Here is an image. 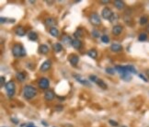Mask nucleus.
<instances>
[{
  "label": "nucleus",
  "instance_id": "obj_5",
  "mask_svg": "<svg viewBox=\"0 0 149 127\" xmlns=\"http://www.w3.org/2000/svg\"><path fill=\"white\" fill-rule=\"evenodd\" d=\"M112 15H113L112 11H111L110 8H108V7H105V8L102 10V13H101L102 18H104L105 19H109V20H110V18H111Z\"/></svg>",
  "mask_w": 149,
  "mask_h": 127
},
{
  "label": "nucleus",
  "instance_id": "obj_42",
  "mask_svg": "<svg viewBox=\"0 0 149 127\" xmlns=\"http://www.w3.org/2000/svg\"><path fill=\"white\" fill-rule=\"evenodd\" d=\"M26 127H36V126H34V124H27V126Z\"/></svg>",
  "mask_w": 149,
  "mask_h": 127
},
{
  "label": "nucleus",
  "instance_id": "obj_43",
  "mask_svg": "<svg viewBox=\"0 0 149 127\" xmlns=\"http://www.w3.org/2000/svg\"><path fill=\"white\" fill-rule=\"evenodd\" d=\"M146 30H147V31L149 32V24L147 25V26H146Z\"/></svg>",
  "mask_w": 149,
  "mask_h": 127
},
{
  "label": "nucleus",
  "instance_id": "obj_3",
  "mask_svg": "<svg viewBox=\"0 0 149 127\" xmlns=\"http://www.w3.org/2000/svg\"><path fill=\"white\" fill-rule=\"evenodd\" d=\"M15 83L13 81H9L6 84V88L7 90V96L9 98H12L15 94Z\"/></svg>",
  "mask_w": 149,
  "mask_h": 127
},
{
  "label": "nucleus",
  "instance_id": "obj_33",
  "mask_svg": "<svg viewBox=\"0 0 149 127\" xmlns=\"http://www.w3.org/2000/svg\"><path fill=\"white\" fill-rule=\"evenodd\" d=\"M118 19V15L117 14H113L112 16H111V18H110V22H114V21H116Z\"/></svg>",
  "mask_w": 149,
  "mask_h": 127
},
{
  "label": "nucleus",
  "instance_id": "obj_18",
  "mask_svg": "<svg viewBox=\"0 0 149 127\" xmlns=\"http://www.w3.org/2000/svg\"><path fill=\"white\" fill-rule=\"evenodd\" d=\"M115 69L116 71H118L121 75L122 74H124V73H127V69H126V66H122V65H116L115 66Z\"/></svg>",
  "mask_w": 149,
  "mask_h": 127
},
{
  "label": "nucleus",
  "instance_id": "obj_19",
  "mask_svg": "<svg viewBox=\"0 0 149 127\" xmlns=\"http://www.w3.org/2000/svg\"><path fill=\"white\" fill-rule=\"evenodd\" d=\"M49 32H50V34H51L52 36H53V37H58V36H59V34H60V32H59V30H58V29H56L55 27L51 28Z\"/></svg>",
  "mask_w": 149,
  "mask_h": 127
},
{
  "label": "nucleus",
  "instance_id": "obj_6",
  "mask_svg": "<svg viewBox=\"0 0 149 127\" xmlns=\"http://www.w3.org/2000/svg\"><path fill=\"white\" fill-rule=\"evenodd\" d=\"M49 86H50V83H49V80L47 78H41L39 80V87L41 88H43V89H46V88H49Z\"/></svg>",
  "mask_w": 149,
  "mask_h": 127
},
{
  "label": "nucleus",
  "instance_id": "obj_34",
  "mask_svg": "<svg viewBox=\"0 0 149 127\" xmlns=\"http://www.w3.org/2000/svg\"><path fill=\"white\" fill-rule=\"evenodd\" d=\"M106 73L110 74V75H113V74H114V69L110 68V67H107V68H106Z\"/></svg>",
  "mask_w": 149,
  "mask_h": 127
},
{
  "label": "nucleus",
  "instance_id": "obj_4",
  "mask_svg": "<svg viewBox=\"0 0 149 127\" xmlns=\"http://www.w3.org/2000/svg\"><path fill=\"white\" fill-rule=\"evenodd\" d=\"M89 21L94 26H99L101 23L100 18H99V16L98 15L97 13H92L91 15L89 16Z\"/></svg>",
  "mask_w": 149,
  "mask_h": 127
},
{
  "label": "nucleus",
  "instance_id": "obj_28",
  "mask_svg": "<svg viewBox=\"0 0 149 127\" xmlns=\"http://www.w3.org/2000/svg\"><path fill=\"white\" fill-rule=\"evenodd\" d=\"M126 69H127L128 72H131L133 74H137V71L133 65H126Z\"/></svg>",
  "mask_w": 149,
  "mask_h": 127
},
{
  "label": "nucleus",
  "instance_id": "obj_37",
  "mask_svg": "<svg viewBox=\"0 0 149 127\" xmlns=\"http://www.w3.org/2000/svg\"><path fill=\"white\" fill-rule=\"evenodd\" d=\"M89 79H90L91 81H93V82H97V80H98L97 76H94V75H91V76H89Z\"/></svg>",
  "mask_w": 149,
  "mask_h": 127
},
{
  "label": "nucleus",
  "instance_id": "obj_2",
  "mask_svg": "<svg viewBox=\"0 0 149 127\" xmlns=\"http://www.w3.org/2000/svg\"><path fill=\"white\" fill-rule=\"evenodd\" d=\"M12 54L15 57H23L26 55V52H25V49L22 47V45L16 43L12 48Z\"/></svg>",
  "mask_w": 149,
  "mask_h": 127
},
{
  "label": "nucleus",
  "instance_id": "obj_45",
  "mask_svg": "<svg viewBox=\"0 0 149 127\" xmlns=\"http://www.w3.org/2000/svg\"><path fill=\"white\" fill-rule=\"evenodd\" d=\"M53 127H55V126H53Z\"/></svg>",
  "mask_w": 149,
  "mask_h": 127
},
{
  "label": "nucleus",
  "instance_id": "obj_20",
  "mask_svg": "<svg viewBox=\"0 0 149 127\" xmlns=\"http://www.w3.org/2000/svg\"><path fill=\"white\" fill-rule=\"evenodd\" d=\"M114 6L118 9H122L124 7V3H123V1H122V0H115L114 1Z\"/></svg>",
  "mask_w": 149,
  "mask_h": 127
},
{
  "label": "nucleus",
  "instance_id": "obj_26",
  "mask_svg": "<svg viewBox=\"0 0 149 127\" xmlns=\"http://www.w3.org/2000/svg\"><path fill=\"white\" fill-rule=\"evenodd\" d=\"M96 83H97L98 86H99V87H100L101 88H103V89H106V88H107L106 83H105V82H104L102 79H98Z\"/></svg>",
  "mask_w": 149,
  "mask_h": 127
},
{
  "label": "nucleus",
  "instance_id": "obj_30",
  "mask_svg": "<svg viewBox=\"0 0 149 127\" xmlns=\"http://www.w3.org/2000/svg\"><path fill=\"white\" fill-rule=\"evenodd\" d=\"M74 35L76 37V39H79V38H81V37L83 36L82 30H81V29H78V30H77L76 32H75V34H74Z\"/></svg>",
  "mask_w": 149,
  "mask_h": 127
},
{
  "label": "nucleus",
  "instance_id": "obj_1",
  "mask_svg": "<svg viewBox=\"0 0 149 127\" xmlns=\"http://www.w3.org/2000/svg\"><path fill=\"white\" fill-rule=\"evenodd\" d=\"M23 94H24V97L26 99L31 100L36 96L37 89L32 86H25L24 88H23Z\"/></svg>",
  "mask_w": 149,
  "mask_h": 127
},
{
  "label": "nucleus",
  "instance_id": "obj_17",
  "mask_svg": "<svg viewBox=\"0 0 149 127\" xmlns=\"http://www.w3.org/2000/svg\"><path fill=\"white\" fill-rule=\"evenodd\" d=\"M55 24H56V20L53 18H47L45 19L46 26H53Z\"/></svg>",
  "mask_w": 149,
  "mask_h": 127
},
{
  "label": "nucleus",
  "instance_id": "obj_31",
  "mask_svg": "<svg viewBox=\"0 0 149 127\" xmlns=\"http://www.w3.org/2000/svg\"><path fill=\"white\" fill-rule=\"evenodd\" d=\"M101 41L104 43H108V42H110V38H109V36H107V35H102L101 36Z\"/></svg>",
  "mask_w": 149,
  "mask_h": 127
},
{
  "label": "nucleus",
  "instance_id": "obj_24",
  "mask_svg": "<svg viewBox=\"0 0 149 127\" xmlns=\"http://www.w3.org/2000/svg\"><path fill=\"white\" fill-rule=\"evenodd\" d=\"M17 78H18V81L23 82L25 79H26V75H25L24 73H22V72L17 73Z\"/></svg>",
  "mask_w": 149,
  "mask_h": 127
},
{
  "label": "nucleus",
  "instance_id": "obj_41",
  "mask_svg": "<svg viewBox=\"0 0 149 127\" xmlns=\"http://www.w3.org/2000/svg\"><path fill=\"white\" fill-rule=\"evenodd\" d=\"M0 20H1V24H3L4 22H6V18H4L3 17H1V18H0Z\"/></svg>",
  "mask_w": 149,
  "mask_h": 127
},
{
  "label": "nucleus",
  "instance_id": "obj_22",
  "mask_svg": "<svg viewBox=\"0 0 149 127\" xmlns=\"http://www.w3.org/2000/svg\"><path fill=\"white\" fill-rule=\"evenodd\" d=\"M88 55L89 57L93 58V59H96L98 56V52L95 50V49H91V50H89L88 52Z\"/></svg>",
  "mask_w": 149,
  "mask_h": 127
},
{
  "label": "nucleus",
  "instance_id": "obj_38",
  "mask_svg": "<svg viewBox=\"0 0 149 127\" xmlns=\"http://www.w3.org/2000/svg\"><path fill=\"white\" fill-rule=\"evenodd\" d=\"M139 76H140V78L143 79V80H144V81H145V82H147V81H148V80H147V78H146V76H144L143 74H139Z\"/></svg>",
  "mask_w": 149,
  "mask_h": 127
},
{
  "label": "nucleus",
  "instance_id": "obj_29",
  "mask_svg": "<svg viewBox=\"0 0 149 127\" xmlns=\"http://www.w3.org/2000/svg\"><path fill=\"white\" fill-rule=\"evenodd\" d=\"M138 40H139L140 42H145V41H146V40H147V35H146L145 32H143V33H141L140 35H139V37H138Z\"/></svg>",
  "mask_w": 149,
  "mask_h": 127
},
{
  "label": "nucleus",
  "instance_id": "obj_40",
  "mask_svg": "<svg viewBox=\"0 0 149 127\" xmlns=\"http://www.w3.org/2000/svg\"><path fill=\"white\" fill-rule=\"evenodd\" d=\"M100 3L101 4H108V3H110V1H109V0H101Z\"/></svg>",
  "mask_w": 149,
  "mask_h": 127
},
{
  "label": "nucleus",
  "instance_id": "obj_39",
  "mask_svg": "<svg viewBox=\"0 0 149 127\" xmlns=\"http://www.w3.org/2000/svg\"><path fill=\"white\" fill-rule=\"evenodd\" d=\"M11 121H12L13 123H14V124H18V120H17L16 118H11Z\"/></svg>",
  "mask_w": 149,
  "mask_h": 127
},
{
  "label": "nucleus",
  "instance_id": "obj_32",
  "mask_svg": "<svg viewBox=\"0 0 149 127\" xmlns=\"http://www.w3.org/2000/svg\"><path fill=\"white\" fill-rule=\"evenodd\" d=\"M92 36L95 37V38H99V30H92Z\"/></svg>",
  "mask_w": 149,
  "mask_h": 127
},
{
  "label": "nucleus",
  "instance_id": "obj_8",
  "mask_svg": "<svg viewBox=\"0 0 149 127\" xmlns=\"http://www.w3.org/2000/svg\"><path fill=\"white\" fill-rule=\"evenodd\" d=\"M122 32V27L121 25H115V26L112 28V33L114 34L115 36L121 35Z\"/></svg>",
  "mask_w": 149,
  "mask_h": 127
},
{
  "label": "nucleus",
  "instance_id": "obj_44",
  "mask_svg": "<svg viewBox=\"0 0 149 127\" xmlns=\"http://www.w3.org/2000/svg\"><path fill=\"white\" fill-rule=\"evenodd\" d=\"M122 127H126V126H122Z\"/></svg>",
  "mask_w": 149,
  "mask_h": 127
},
{
  "label": "nucleus",
  "instance_id": "obj_7",
  "mask_svg": "<svg viewBox=\"0 0 149 127\" xmlns=\"http://www.w3.org/2000/svg\"><path fill=\"white\" fill-rule=\"evenodd\" d=\"M51 64H52V63H51V61L50 60H46L44 63L41 65V71L42 72H46V71H48L49 69H50V67H51Z\"/></svg>",
  "mask_w": 149,
  "mask_h": 127
},
{
  "label": "nucleus",
  "instance_id": "obj_25",
  "mask_svg": "<svg viewBox=\"0 0 149 127\" xmlns=\"http://www.w3.org/2000/svg\"><path fill=\"white\" fill-rule=\"evenodd\" d=\"M53 50L56 53H59V52H61L63 50V45H62L61 43H59V42H56V43L53 44Z\"/></svg>",
  "mask_w": 149,
  "mask_h": 127
},
{
  "label": "nucleus",
  "instance_id": "obj_36",
  "mask_svg": "<svg viewBox=\"0 0 149 127\" xmlns=\"http://www.w3.org/2000/svg\"><path fill=\"white\" fill-rule=\"evenodd\" d=\"M5 82H6L5 76H1V77H0V84H1V87H3L4 85H5Z\"/></svg>",
  "mask_w": 149,
  "mask_h": 127
},
{
  "label": "nucleus",
  "instance_id": "obj_23",
  "mask_svg": "<svg viewBox=\"0 0 149 127\" xmlns=\"http://www.w3.org/2000/svg\"><path fill=\"white\" fill-rule=\"evenodd\" d=\"M121 78L123 79L124 81H130V80H132V76L127 72V73H124V74L121 75Z\"/></svg>",
  "mask_w": 149,
  "mask_h": 127
},
{
  "label": "nucleus",
  "instance_id": "obj_13",
  "mask_svg": "<svg viewBox=\"0 0 149 127\" xmlns=\"http://www.w3.org/2000/svg\"><path fill=\"white\" fill-rule=\"evenodd\" d=\"M62 42H64V44H65V45H69V44H72L73 40L71 39V37L68 36V35H64L63 38H62Z\"/></svg>",
  "mask_w": 149,
  "mask_h": 127
},
{
  "label": "nucleus",
  "instance_id": "obj_14",
  "mask_svg": "<svg viewBox=\"0 0 149 127\" xmlns=\"http://www.w3.org/2000/svg\"><path fill=\"white\" fill-rule=\"evenodd\" d=\"M72 46L75 49H80L82 46V42L79 39H74L73 42H72Z\"/></svg>",
  "mask_w": 149,
  "mask_h": 127
},
{
  "label": "nucleus",
  "instance_id": "obj_35",
  "mask_svg": "<svg viewBox=\"0 0 149 127\" xmlns=\"http://www.w3.org/2000/svg\"><path fill=\"white\" fill-rule=\"evenodd\" d=\"M109 123H110V124L111 125V126H114V127L118 126V123H117L116 121H114V120H110Z\"/></svg>",
  "mask_w": 149,
  "mask_h": 127
},
{
  "label": "nucleus",
  "instance_id": "obj_9",
  "mask_svg": "<svg viewBox=\"0 0 149 127\" xmlns=\"http://www.w3.org/2000/svg\"><path fill=\"white\" fill-rule=\"evenodd\" d=\"M15 32L18 36H24L25 33H26V30H25V29L22 26H18L15 29Z\"/></svg>",
  "mask_w": 149,
  "mask_h": 127
},
{
  "label": "nucleus",
  "instance_id": "obj_11",
  "mask_svg": "<svg viewBox=\"0 0 149 127\" xmlns=\"http://www.w3.org/2000/svg\"><path fill=\"white\" fill-rule=\"evenodd\" d=\"M44 99L46 100H52L54 99V93L51 90H47L45 91V94H44Z\"/></svg>",
  "mask_w": 149,
  "mask_h": 127
},
{
  "label": "nucleus",
  "instance_id": "obj_16",
  "mask_svg": "<svg viewBox=\"0 0 149 127\" xmlns=\"http://www.w3.org/2000/svg\"><path fill=\"white\" fill-rule=\"evenodd\" d=\"M69 62H70V64L73 65V66H76L79 62L78 56H77V55H72V56L69 58Z\"/></svg>",
  "mask_w": 149,
  "mask_h": 127
},
{
  "label": "nucleus",
  "instance_id": "obj_15",
  "mask_svg": "<svg viewBox=\"0 0 149 127\" xmlns=\"http://www.w3.org/2000/svg\"><path fill=\"white\" fill-rule=\"evenodd\" d=\"M39 52L43 55H46L49 53V47L46 44H41L39 47Z\"/></svg>",
  "mask_w": 149,
  "mask_h": 127
},
{
  "label": "nucleus",
  "instance_id": "obj_10",
  "mask_svg": "<svg viewBox=\"0 0 149 127\" xmlns=\"http://www.w3.org/2000/svg\"><path fill=\"white\" fill-rule=\"evenodd\" d=\"M110 50L114 53H117V52H120L122 50V46L121 44H119V43H112L111 45H110Z\"/></svg>",
  "mask_w": 149,
  "mask_h": 127
},
{
  "label": "nucleus",
  "instance_id": "obj_27",
  "mask_svg": "<svg viewBox=\"0 0 149 127\" xmlns=\"http://www.w3.org/2000/svg\"><path fill=\"white\" fill-rule=\"evenodd\" d=\"M147 21H148L147 16H143V17H141L140 18V24L142 25V26L146 25V23H147Z\"/></svg>",
  "mask_w": 149,
  "mask_h": 127
},
{
  "label": "nucleus",
  "instance_id": "obj_12",
  "mask_svg": "<svg viewBox=\"0 0 149 127\" xmlns=\"http://www.w3.org/2000/svg\"><path fill=\"white\" fill-rule=\"evenodd\" d=\"M74 76H75V78H76L79 83H81V84L84 85V86H88V87L90 86V85H89V82L85 80V79H83L82 77H81V76H78V75H74Z\"/></svg>",
  "mask_w": 149,
  "mask_h": 127
},
{
  "label": "nucleus",
  "instance_id": "obj_21",
  "mask_svg": "<svg viewBox=\"0 0 149 127\" xmlns=\"http://www.w3.org/2000/svg\"><path fill=\"white\" fill-rule=\"evenodd\" d=\"M28 37H29V39L31 40V41H37L38 40V35H37L36 32H34V31H30L29 33H28Z\"/></svg>",
  "mask_w": 149,
  "mask_h": 127
}]
</instances>
